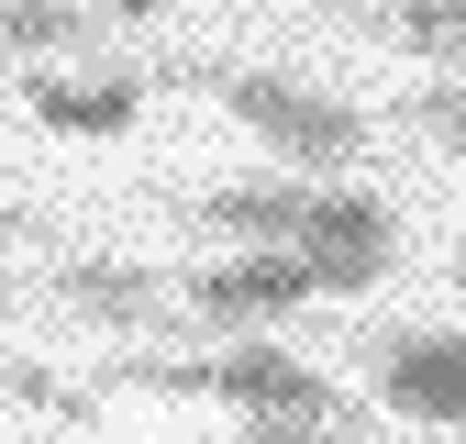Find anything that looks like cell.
Masks as SVG:
<instances>
[{
    "label": "cell",
    "instance_id": "obj_1",
    "mask_svg": "<svg viewBox=\"0 0 466 444\" xmlns=\"http://www.w3.org/2000/svg\"><path fill=\"white\" fill-rule=\"evenodd\" d=\"M111 388H156V400H233V411H311V422H356L367 433V411L344 400V388L322 378V367H300L289 345H222V356H111L100 367Z\"/></svg>",
    "mask_w": 466,
    "mask_h": 444
},
{
    "label": "cell",
    "instance_id": "obj_2",
    "mask_svg": "<svg viewBox=\"0 0 466 444\" xmlns=\"http://www.w3.org/2000/svg\"><path fill=\"white\" fill-rule=\"evenodd\" d=\"M189 78H200L245 134H267L289 166H300V178H311V166L333 178V166L367 156V111L333 100V89H311V78H267V67H189Z\"/></svg>",
    "mask_w": 466,
    "mask_h": 444
},
{
    "label": "cell",
    "instance_id": "obj_3",
    "mask_svg": "<svg viewBox=\"0 0 466 444\" xmlns=\"http://www.w3.org/2000/svg\"><path fill=\"white\" fill-rule=\"evenodd\" d=\"M300 300H333V289H322V267L289 256V245H245V256H211V267L178 278V311L211 322V333H256V322L300 311Z\"/></svg>",
    "mask_w": 466,
    "mask_h": 444
},
{
    "label": "cell",
    "instance_id": "obj_4",
    "mask_svg": "<svg viewBox=\"0 0 466 444\" xmlns=\"http://www.w3.org/2000/svg\"><path fill=\"white\" fill-rule=\"evenodd\" d=\"M367 367H378V400H389L400 422H444V433H466V333H433V322L367 333Z\"/></svg>",
    "mask_w": 466,
    "mask_h": 444
},
{
    "label": "cell",
    "instance_id": "obj_5",
    "mask_svg": "<svg viewBox=\"0 0 466 444\" xmlns=\"http://www.w3.org/2000/svg\"><path fill=\"white\" fill-rule=\"evenodd\" d=\"M311 200H322V178H245V189H189V222L200 234H233V245H289L300 256Z\"/></svg>",
    "mask_w": 466,
    "mask_h": 444
},
{
    "label": "cell",
    "instance_id": "obj_6",
    "mask_svg": "<svg viewBox=\"0 0 466 444\" xmlns=\"http://www.w3.org/2000/svg\"><path fill=\"white\" fill-rule=\"evenodd\" d=\"M45 289L67 311H89V322H111V333H156L167 311H178V289H167L156 267H111V256H56Z\"/></svg>",
    "mask_w": 466,
    "mask_h": 444
},
{
    "label": "cell",
    "instance_id": "obj_7",
    "mask_svg": "<svg viewBox=\"0 0 466 444\" xmlns=\"http://www.w3.org/2000/svg\"><path fill=\"white\" fill-rule=\"evenodd\" d=\"M145 89L156 78H34L23 111H34L45 134H123L134 111H145Z\"/></svg>",
    "mask_w": 466,
    "mask_h": 444
},
{
    "label": "cell",
    "instance_id": "obj_8",
    "mask_svg": "<svg viewBox=\"0 0 466 444\" xmlns=\"http://www.w3.org/2000/svg\"><path fill=\"white\" fill-rule=\"evenodd\" d=\"M89 34H100V12H67V0H0V56H67Z\"/></svg>",
    "mask_w": 466,
    "mask_h": 444
},
{
    "label": "cell",
    "instance_id": "obj_9",
    "mask_svg": "<svg viewBox=\"0 0 466 444\" xmlns=\"http://www.w3.org/2000/svg\"><path fill=\"white\" fill-rule=\"evenodd\" d=\"M389 34L444 56V67H466V0H389Z\"/></svg>",
    "mask_w": 466,
    "mask_h": 444
},
{
    "label": "cell",
    "instance_id": "obj_10",
    "mask_svg": "<svg viewBox=\"0 0 466 444\" xmlns=\"http://www.w3.org/2000/svg\"><path fill=\"white\" fill-rule=\"evenodd\" d=\"M245 444H356V422H311V411H256Z\"/></svg>",
    "mask_w": 466,
    "mask_h": 444
},
{
    "label": "cell",
    "instance_id": "obj_11",
    "mask_svg": "<svg viewBox=\"0 0 466 444\" xmlns=\"http://www.w3.org/2000/svg\"><path fill=\"white\" fill-rule=\"evenodd\" d=\"M411 123H422L433 145H455V156H466V78H433V89L411 100Z\"/></svg>",
    "mask_w": 466,
    "mask_h": 444
},
{
    "label": "cell",
    "instance_id": "obj_12",
    "mask_svg": "<svg viewBox=\"0 0 466 444\" xmlns=\"http://www.w3.org/2000/svg\"><path fill=\"white\" fill-rule=\"evenodd\" d=\"M0 245H34V211H12V200H0Z\"/></svg>",
    "mask_w": 466,
    "mask_h": 444
},
{
    "label": "cell",
    "instance_id": "obj_13",
    "mask_svg": "<svg viewBox=\"0 0 466 444\" xmlns=\"http://www.w3.org/2000/svg\"><path fill=\"white\" fill-rule=\"evenodd\" d=\"M111 12H123V23H145V12H178V0H111Z\"/></svg>",
    "mask_w": 466,
    "mask_h": 444
},
{
    "label": "cell",
    "instance_id": "obj_14",
    "mask_svg": "<svg viewBox=\"0 0 466 444\" xmlns=\"http://www.w3.org/2000/svg\"><path fill=\"white\" fill-rule=\"evenodd\" d=\"M455 289H466V245H455Z\"/></svg>",
    "mask_w": 466,
    "mask_h": 444
}]
</instances>
